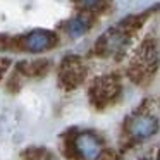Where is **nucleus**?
<instances>
[{"label": "nucleus", "mask_w": 160, "mask_h": 160, "mask_svg": "<svg viewBox=\"0 0 160 160\" xmlns=\"http://www.w3.org/2000/svg\"><path fill=\"white\" fill-rule=\"evenodd\" d=\"M121 84L114 76H103L93 83L90 88V98L95 103V107H103V105L114 102L119 97Z\"/></svg>", "instance_id": "f257e3e1"}, {"label": "nucleus", "mask_w": 160, "mask_h": 160, "mask_svg": "<svg viewBox=\"0 0 160 160\" xmlns=\"http://www.w3.org/2000/svg\"><path fill=\"white\" fill-rule=\"evenodd\" d=\"M18 43L26 50H31V52H38V50L43 48H50V47L55 43L53 36L47 31H35L29 36H24V38H19Z\"/></svg>", "instance_id": "39448f33"}, {"label": "nucleus", "mask_w": 160, "mask_h": 160, "mask_svg": "<svg viewBox=\"0 0 160 160\" xmlns=\"http://www.w3.org/2000/svg\"><path fill=\"white\" fill-rule=\"evenodd\" d=\"M22 160H50V153L42 146H35L22 153Z\"/></svg>", "instance_id": "0eeeda50"}, {"label": "nucleus", "mask_w": 160, "mask_h": 160, "mask_svg": "<svg viewBox=\"0 0 160 160\" xmlns=\"http://www.w3.org/2000/svg\"><path fill=\"white\" fill-rule=\"evenodd\" d=\"M74 146H76L78 157L84 160H98L100 153L103 152L102 143L97 139V136L90 134V132H84V134L78 136L74 139Z\"/></svg>", "instance_id": "7ed1b4c3"}, {"label": "nucleus", "mask_w": 160, "mask_h": 160, "mask_svg": "<svg viewBox=\"0 0 160 160\" xmlns=\"http://www.w3.org/2000/svg\"><path fill=\"white\" fill-rule=\"evenodd\" d=\"M50 69V62L48 60H33V62H21L18 66V71L24 76L29 78H36V76H43L47 74V71Z\"/></svg>", "instance_id": "423d86ee"}, {"label": "nucleus", "mask_w": 160, "mask_h": 160, "mask_svg": "<svg viewBox=\"0 0 160 160\" xmlns=\"http://www.w3.org/2000/svg\"><path fill=\"white\" fill-rule=\"evenodd\" d=\"M98 2H100V0H81V4H83L84 7H95Z\"/></svg>", "instance_id": "6e6552de"}, {"label": "nucleus", "mask_w": 160, "mask_h": 160, "mask_svg": "<svg viewBox=\"0 0 160 160\" xmlns=\"http://www.w3.org/2000/svg\"><path fill=\"white\" fill-rule=\"evenodd\" d=\"M86 76V67L78 57H67L62 60L59 69V83L64 90H74L83 83Z\"/></svg>", "instance_id": "f03ea898"}, {"label": "nucleus", "mask_w": 160, "mask_h": 160, "mask_svg": "<svg viewBox=\"0 0 160 160\" xmlns=\"http://www.w3.org/2000/svg\"><path fill=\"white\" fill-rule=\"evenodd\" d=\"M126 131L132 138H146L157 131V121L152 117H132L126 124Z\"/></svg>", "instance_id": "20e7f679"}]
</instances>
